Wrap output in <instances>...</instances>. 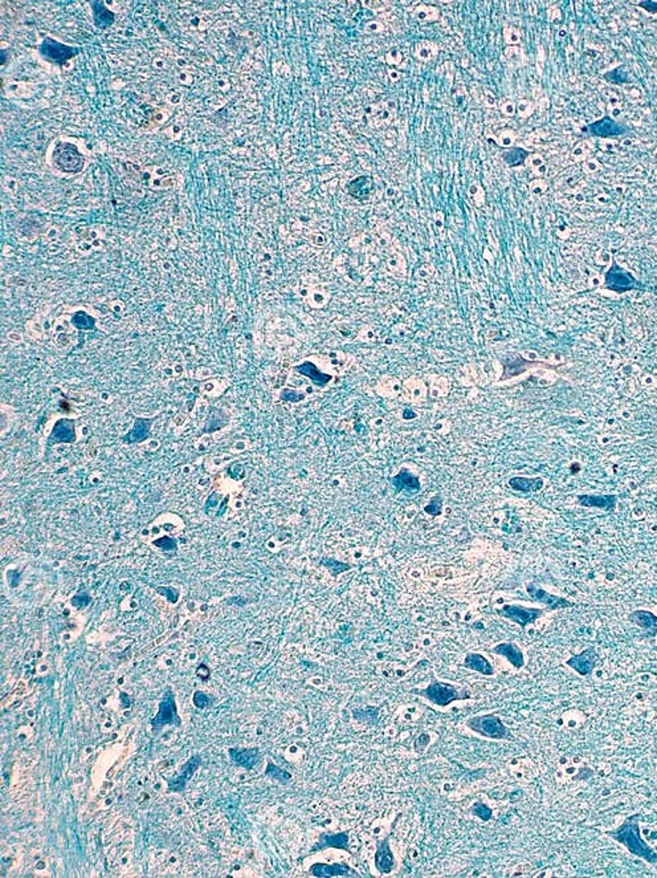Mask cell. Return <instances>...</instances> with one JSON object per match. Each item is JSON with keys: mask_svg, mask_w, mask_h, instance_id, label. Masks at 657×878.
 Masks as SVG:
<instances>
[{"mask_svg": "<svg viewBox=\"0 0 657 878\" xmlns=\"http://www.w3.org/2000/svg\"><path fill=\"white\" fill-rule=\"evenodd\" d=\"M309 873L318 878L359 877L358 872L345 863H336V864L317 863L309 868Z\"/></svg>", "mask_w": 657, "mask_h": 878, "instance_id": "obj_11", "label": "cell"}, {"mask_svg": "<svg viewBox=\"0 0 657 878\" xmlns=\"http://www.w3.org/2000/svg\"><path fill=\"white\" fill-rule=\"evenodd\" d=\"M266 776H269L270 779L276 780L281 784H288L292 780V774L280 768L279 765L269 762L266 765Z\"/></svg>", "mask_w": 657, "mask_h": 878, "instance_id": "obj_28", "label": "cell"}, {"mask_svg": "<svg viewBox=\"0 0 657 878\" xmlns=\"http://www.w3.org/2000/svg\"><path fill=\"white\" fill-rule=\"evenodd\" d=\"M153 544H154L155 547H158L159 550H162V551H175L178 548L177 540L170 538V536H163V538H158V540H155Z\"/></svg>", "mask_w": 657, "mask_h": 878, "instance_id": "obj_34", "label": "cell"}, {"mask_svg": "<svg viewBox=\"0 0 657 878\" xmlns=\"http://www.w3.org/2000/svg\"><path fill=\"white\" fill-rule=\"evenodd\" d=\"M228 753L232 762H235L236 765L244 767L247 769H252L260 760V752L257 749H245V750L231 749L228 751Z\"/></svg>", "mask_w": 657, "mask_h": 878, "instance_id": "obj_22", "label": "cell"}, {"mask_svg": "<svg viewBox=\"0 0 657 878\" xmlns=\"http://www.w3.org/2000/svg\"><path fill=\"white\" fill-rule=\"evenodd\" d=\"M599 662V653L594 646H588L583 652L574 654L567 661L566 665L571 667L575 673L582 677H588L594 673Z\"/></svg>", "mask_w": 657, "mask_h": 878, "instance_id": "obj_10", "label": "cell"}, {"mask_svg": "<svg viewBox=\"0 0 657 878\" xmlns=\"http://www.w3.org/2000/svg\"><path fill=\"white\" fill-rule=\"evenodd\" d=\"M150 426L152 421L146 420V418H138L136 420L134 427L131 429V431L124 438L125 443H138L145 439H147L150 434Z\"/></svg>", "mask_w": 657, "mask_h": 878, "instance_id": "obj_27", "label": "cell"}, {"mask_svg": "<svg viewBox=\"0 0 657 878\" xmlns=\"http://www.w3.org/2000/svg\"><path fill=\"white\" fill-rule=\"evenodd\" d=\"M652 244H654V246H655V247H657V241H652Z\"/></svg>", "mask_w": 657, "mask_h": 878, "instance_id": "obj_42", "label": "cell"}, {"mask_svg": "<svg viewBox=\"0 0 657 878\" xmlns=\"http://www.w3.org/2000/svg\"><path fill=\"white\" fill-rule=\"evenodd\" d=\"M76 440L74 421L68 418H61L54 426V430L49 437V445L56 443H73Z\"/></svg>", "mask_w": 657, "mask_h": 878, "instance_id": "obj_18", "label": "cell"}, {"mask_svg": "<svg viewBox=\"0 0 657 878\" xmlns=\"http://www.w3.org/2000/svg\"><path fill=\"white\" fill-rule=\"evenodd\" d=\"M177 705H175V699L171 692H168L165 695V698L162 699V702L159 703V711L155 715L154 719L152 721V726L154 727H162L166 724H172L177 721Z\"/></svg>", "mask_w": 657, "mask_h": 878, "instance_id": "obj_17", "label": "cell"}, {"mask_svg": "<svg viewBox=\"0 0 657 878\" xmlns=\"http://www.w3.org/2000/svg\"><path fill=\"white\" fill-rule=\"evenodd\" d=\"M464 667L488 677L494 674V667L490 664L489 660L478 653H468L464 658Z\"/></svg>", "mask_w": 657, "mask_h": 878, "instance_id": "obj_21", "label": "cell"}, {"mask_svg": "<svg viewBox=\"0 0 657 878\" xmlns=\"http://www.w3.org/2000/svg\"><path fill=\"white\" fill-rule=\"evenodd\" d=\"M414 693H418V695L425 698L427 701L432 702L439 708H446L448 705L457 702V701H465V699H471V694L467 692H460L456 686L451 685V683H444L440 680H434L431 682L427 687L420 689V690H414Z\"/></svg>", "mask_w": 657, "mask_h": 878, "instance_id": "obj_4", "label": "cell"}, {"mask_svg": "<svg viewBox=\"0 0 657 878\" xmlns=\"http://www.w3.org/2000/svg\"><path fill=\"white\" fill-rule=\"evenodd\" d=\"M52 161L57 169L63 173L77 174L84 169L85 157L79 147L70 142L57 143L52 153Z\"/></svg>", "mask_w": 657, "mask_h": 878, "instance_id": "obj_5", "label": "cell"}, {"mask_svg": "<svg viewBox=\"0 0 657 878\" xmlns=\"http://www.w3.org/2000/svg\"><path fill=\"white\" fill-rule=\"evenodd\" d=\"M578 503L586 509H598V510L613 512L616 510L619 497L615 494H579L576 496Z\"/></svg>", "mask_w": 657, "mask_h": 878, "instance_id": "obj_13", "label": "cell"}, {"mask_svg": "<svg viewBox=\"0 0 657 878\" xmlns=\"http://www.w3.org/2000/svg\"><path fill=\"white\" fill-rule=\"evenodd\" d=\"M304 398H305V396L302 393H298V392L291 390V389H284L281 392V399L288 401V402H300Z\"/></svg>", "mask_w": 657, "mask_h": 878, "instance_id": "obj_36", "label": "cell"}, {"mask_svg": "<svg viewBox=\"0 0 657 878\" xmlns=\"http://www.w3.org/2000/svg\"><path fill=\"white\" fill-rule=\"evenodd\" d=\"M441 511H443V503H441V499H440L439 496L434 497V499H432V500H431V502H430V503L424 507V512H425V513H428V515H432V516H439V515L441 513Z\"/></svg>", "mask_w": 657, "mask_h": 878, "instance_id": "obj_35", "label": "cell"}, {"mask_svg": "<svg viewBox=\"0 0 657 878\" xmlns=\"http://www.w3.org/2000/svg\"><path fill=\"white\" fill-rule=\"evenodd\" d=\"M526 592H528V595H529V597L532 598L534 602H538V604L544 605L547 609H569V608L576 607V604L573 602V601H570V600H567L565 597H560V596L553 595V593L545 591L544 588L535 585L534 582H529L526 585Z\"/></svg>", "mask_w": 657, "mask_h": 878, "instance_id": "obj_8", "label": "cell"}, {"mask_svg": "<svg viewBox=\"0 0 657 878\" xmlns=\"http://www.w3.org/2000/svg\"><path fill=\"white\" fill-rule=\"evenodd\" d=\"M629 623L643 629L647 637L655 638L657 636V616L655 613L645 609H636L628 614Z\"/></svg>", "mask_w": 657, "mask_h": 878, "instance_id": "obj_16", "label": "cell"}, {"mask_svg": "<svg viewBox=\"0 0 657 878\" xmlns=\"http://www.w3.org/2000/svg\"><path fill=\"white\" fill-rule=\"evenodd\" d=\"M321 566L327 568L329 572L332 573V576H334V577H336L339 573H342L345 570H349L350 568H351L349 564L341 563V561L334 560V559H322Z\"/></svg>", "mask_w": 657, "mask_h": 878, "instance_id": "obj_32", "label": "cell"}, {"mask_svg": "<svg viewBox=\"0 0 657 878\" xmlns=\"http://www.w3.org/2000/svg\"><path fill=\"white\" fill-rule=\"evenodd\" d=\"M90 6L93 10L95 23L98 29H108L115 22V16L102 1H92Z\"/></svg>", "mask_w": 657, "mask_h": 878, "instance_id": "obj_26", "label": "cell"}, {"mask_svg": "<svg viewBox=\"0 0 657 878\" xmlns=\"http://www.w3.org/2000/svg\"><path fill=\"white\" fill-rule=\"evenodd\" d=\"M156 591H158V592H159L161 595L166 596V597H168V600H170L171 602H177V601H178V597H179V592H178L177 589H174V588H168V586H159V588H156Z\"/></svg>", "mask_w": 657, "mask_h": 878, "instance_id": "obj_37", "label": "cell"}, {"mask_svg": "<svg viewBox=\"0 0 657 878\" xmlns=\"http://www.w3.org/2000/svg\"><path fill=\"white\" fill-rule=\"evenodd\" d=\"M374 861H375V868L380 875H389L394 870L395 857L390 847V836L384 837L383 840L377 843Z\"/></svg>", "mask_w": 657, "mask_h": 878, "instance_id": "obj_14", "label": "cell"}, {"mask_svg": "<svg viewBox=\"0 0 657 878\" xmlns=\"http://www.w3.org/2000/svg\"><path fill=\"white\" fill-rule=\"evenodd\" d=\"M295 370H297L300 374L305 376L307 378H309L311 383H314V385H317V386H325V385H327V383H330V381L333 380V377H332V376L322 373L321 370L317 368L313 362H309V361L304 362V364H301V365H297V367H295Z\"/></svg>", "mask_w": 657, "mask_h": 878, "instance_id": "obj_23", "label": "cell"}, {"mask_svg": "<svg viewBox=\"0 0 657 878\" xmlns=\"http://www.w3.org/2000/svg\"><path fill=\"white\" fill-rule=\"evenodd\" d=\"M194 705L197 708H204L207 705H210V698L202 692H196L194 694Z\"/></svg>", "mask_w": 657, "mask_h": 878, "instance_id": "obj_38", "label": "cell"}, {"mask_svg": "<svg viewBox=\"0 0 657 878\" xmlns=\"http://www.w3.org/2000/svg\"><path fill=\"white\" fill-rule=\"evenodd\" d=\"M200 763H202V760H200L199 756L191 758L186 765H183L182 771H181V774L178 776L168 780L170 791H174V792L183 791L186 784H187V781L191 779V776L195 774V771L199 768Z\"/></svg>", "mask_w": 657, "mask_h": 878, "instance_id": "obj_20", "label": "cell"}, {"mask_svg": "<svg viewBox=\"0 0 657 878\" xmlns=\"http://www.w3.org/2000/svg\"><path fill=\"white\" fill-rule=\"evenodd\" d=\"M72 324L80 330H90L96 326V320L86 312H76L72 317Z\"/></svg>", "mask_w": 657, "mask_h": 878, "instance_id": "obj_29", "label": "cell"}, {"mask_svg": "<svg viewBox=\"0 0 657 878\" xmlns=\"http://www.w3.org/2000/svg\"><path fill=\"white\" fill-rule=\"evenodd\" d=\"M509 486L518 493H537L544 488L545 482L542 478H526V477H514L509 481Z\"/></svg>", "mask_w": 657, "mask_h": 878, "instance_id": "obj_25", "label": "cell"}, {"mask_svg": "<svg viewBox=\"0 0 657 878\" xmlns=\"http://www.w3.org/2000/svg\"><path fill=\"white\" fill-rule=\"evenodd\" d=\"M638 6L642 7L644 10H647L651 14H656L657 13V1H640Z\"/></svg>", "mask_w": 657, "mask_h": 878, "instance_id": "obj_40", "label": "cell"}, {"mask_svg": "<svg viewBox=\"0 0 657 878\" xmlns=\"http://www.w3.org/2000/svg\"><path fill=\"white\" fill-rule=\"evenodd\" d=\"M471 812L482 822H490L493 817V811L482 801H476L471 808Z\"/></svg>", "mask_w": 657, "mask_h": 878, "instance_id": "obj_33", "label": "cell"}, {"mask_svg": "<svg viewBox=\"0 0 657 878\" xmlns=\"http://www.w3.org/2000/svg\"><path fill=\"white\" fill-rule=\"evenodd\" d=\"M603 288L617 295L631 292V291L647 289V287L640 280H638L628 269L622 267L615 259L613 260L611 267L604 273Z\"/></svg>", "mask_w": 657, "mask_h": 878, "instance_id": "obj_2", "label": "cell"}, {"mask_svg": "<svg viewBox=\"0 0 657 878\" xmlns=\"http://www.w3.org/2000/svg\"><path fill=\"white\" fill-rule=\"evenodd\" d=\"M392 486L398 493L402 491H418L420 490V481L418 477L411 474L407 470H400L398 475L391 479Z\"/></svg>", "mask_w": 657, "mask_h": 878, "instance_id": "obj_24", "label": "cell"}, {"mask_svg": "<svg viewBox=\"0 0 657 878\" xmlns=\"http://www.w3.org/2000/svg\"><path fill=\"white\" fill-rule=\"evenodd\" d=\"M493 653L503 655L514 669H522L525 666L524 652L513 642H501L493 648Z\"/></svg>", "mask_w": 657, "mask_h": 878, "instance_id": "obj_19", "label": "cell"}, {"mask_svg": "<svg viewBox=\"0 0 657 878\" xmlns=\"http://www.w3.org/2000/svg\"><path fill=\"white\" fill-rule=\"evenodd\" d=\"M89 602H90V597L88 595H85V593L74 596V597H73V600H72V604H73L76 608H79V609L84 608V607H86Z\"/></svg>", "mask_w": 657, "mask_h": 878, "instance_id": "obj_39", "label": "cell"}, {"mask_svg": "<svg viewBox=\"0 0 657 878\" xmlns=\"http://www.w3.org/2000/svg\"><path fill=\"white\" fill-rule=\"evenodd\" d=\"M330 848L346 850L348 853H350L351 850H350L349 833L348 832H338V833L322 832L321 835L318 836V840L314 844V847L310 849V853L322 852V850L330 849Z\"/></svg>", "mask_w": 657, "mask_h": 878, "instance_id": "obj_12", "label": "cell"}, {"mask_svg": "<svg viewBox=\"0 0 657 878\" xmlns=\"http://www.w3.org/2000/svg\"><path fill=\"white\" fill-rule=\"evenodd\" d=\"M39 52L47 61L63 67L72 57L79 54V49L67 44L60 43L52 38H45L39 47Z\"/></svg>", "mask_w": 657, "mask_h": 878, "instance_id": "obj_6", "label": "cell"}, {"mask_svg": "<svg viewBox=\"0 0 657 878\" xmlns=\"http://www.w3.org/2000/svg\"><path fill=\"white\" fill-rule=\"evenodd\" d=\"M370 187H371V184H370V179H368V178H367V181H366V184H364V186H362V184H359V181H358V179H355V181H352L351 184H350V194H351L354 198H367V197H368V194H370Z\"/></svg>", "mask_w": 657, "mask_h": 878, "instance_id": "obj_31", "label": "cell"}, {"mask_svg": "<svg viewBox=\"0 0 657 878\" xmlns=\"http://www.w3.org/2000/svg\"><path fill=\"white\" fill-rule=\"evenodd\" d=\"M585 133H588L590 136H595V137H601V138H611V137H619L627 133V128L624 124L616 121L614 118H611L610 115H604L601 120L594 121L592 124H588L587 127L582 129Z\"/></svg>", "mask_w": 657, "mask_h": 878, "instance_id": "obj_9", "label": "cell"}, {"mask_svg": "<svg viewBox=\"0 0 657 878\" xmlns=\"http://www.w3.org/2000/svg\"><path fill=\"white\" fill-rule=\"evenodd\" d=\"M475 628H481V629H484V625H482V623H477L475 625Z\"/></svg>", "mask_w": 657, "mask_h": 878, "instance_id": "obj_41", "label": "cell"}, {"mask_svg": "<svg viewBox=\"0 0 657 878\" xmlns=\"http://www.w3.org/2000/svg\"><path fill=\"white\" fill-rule=\"evenodd\" d=\"M496 612H497V614L500 617L517 623L522 629H525L528 625L534 623L537 620H540L544 616V613H545L544 609L528 608V607H522V605H517V604H506L501 608H498Z\"/></svg>", "mask_w": 657, "mask_h": 878, "instance_id": "obj_7", "label": "cell"}, {"mask_svg": "<svg viewBox=\"0 0 657 878\" xmlns=\"http://www.w3.org/2000/svg\"><path fill=\"white\" fill-rule=\"evenodd\" d=\"M538 365H544L542 362L538 361H529L525 360L522 356H514V357H506L503 361V373L501 377V381L510 380L513 377H517L519 374L525 373L526 370L538 367Z\"/></svg>", "mask_w": 657, "mask_h": 878, "instance_id": "obj_15", "label": "cell"}, {"mask_svg": "<svg viewBox=\"0 0 657 878\" xmlns=\"http://www.w3.org/2000/svg\"><path fill=\"white\" fill-rule=\"evenodd\" d=\"M639 817V813L631 815L616 829L608 831L607 836L626 847L633 856L642 859L648 864L656 865L657 853L644 841L640 832Z\"/></svg>", "mask_w": 657, "mask_h": 878, "instance_id": "obj_1", "label": "cell"}, {"mask_svg": "<svg viewBox=\"0 0 657 878\" xmlns=\"http://www.w3.org/2000/svg\"><path fill=\"white\" fill-rule=\"evenodd\" d=\"M465 726L481 737L493 739V740H512V734L509 728L503 724L501 718L496 714L476 715L468 718Z\"/></svg>", "mask_w": 657, "mask_h": 878, "instance_id": "obj_3", "label": "cell"}, {"mask_svg": "<svg viewBox=\"0 0 657 878\" xmlns=\"http://www.w3.org/2000/svg\"><path fill=\"white\" fill-rule=\"evenodd\" d=\"M528 156H529V153L526 150L516 147V149H510V150L505 152L503 153V159L506 161V163L509 166H519V165H522L525 162V159L528 158Z\"/></svg>", "mask_w": 657, "mask_h": 878, "instance_id": "obj_30", "label": "cell"}]
</instances>
